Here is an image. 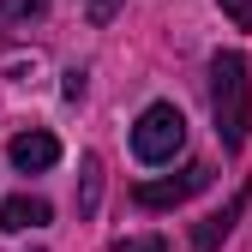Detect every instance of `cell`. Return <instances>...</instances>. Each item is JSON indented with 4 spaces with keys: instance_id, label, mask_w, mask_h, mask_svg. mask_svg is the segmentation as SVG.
I'll return each mask as SVG.
<instances>
[{
    "instance_id": "cell-1",
    "label": "cell",
    "mask_w": 252,
    "mask_h": 252,
    "mask_svg": "<svg viewBox=\"0 0 252 252\" xmlns=\"http://www.w3.org/2000/svg\"><path fill=\"white\" fill-rule=\"evenodd\" d=\"M210 114H216V138L222 150H240L252 132V78L240 54H216L210 60Z\"/></svg>"
},
{
    "instance_id": "cell-2",
    "label": "cell",
    "mask_w": 252,
    "mask_h": 252,
    "mask_svg": "<svg viewBox=\"0 0 252 252\" xmlns=\"http://www.w3.org/2000/svg\"><path fill=\"white\" fill-rule=\"evenodd\" d=\"M180 150H186V114L174 102H150L132 126V156L156 168V162H174Z\"/></svg>"
},
{
    "instance_id": "cell-3",
    "label": "cell",
    "mask_w": 252,
    "mask_h": 252,
    "mask_svg": "<svg viewBox=\"0 0 252 252\" xmlns=\"http://www.w3.org/2000/svg\"><path fill=\"white\" fill-rule=\"evenodd\" d=\"M204 186H210V168L192 162V168H180L174 180H138V186H132V198H138L144 210H168V204H186L192 192H204Z\"/></svg>"
},
{
    "instance_id": "cell-4",
    "label": "cell",
    "mask_w": 252,
    "mask_h": 252,
    "mask_svg": "<svg viewBox=\"0 0 252 252\" xmlns=\"http://www.w3.org/2000/svg\"><path fill=\"white\" fill-rule=\"evenodd\" d=\"M246 198H252V192L240 186V192H234V198H228L222 210H216V216H204V222L192 228V252H216V246H222V240L234 234V222H240V210H246Z\"/></svg>"
},
{
    "instance_id": "cell-5",
    "label": "cell",
    "mask_w": 252,
    "mask_h": 252,
    "mask_svg": "<svg viewBox=\"0 0 252 252\" xmlns=\"http://www.w3.org/2000/svg\"><path fill=\"white\" fill-rule=\"evenodd\" d=\"M54 162H60V138H54V132H18V138H12V168L42 174V168H54Z\"/></svg>"
},
{
    "instance_id": "cell-6",
    "label": "cell",
    "mask_w": 252,
    "mask_h": 252,
    "mask_svg": "<svg viewBox=\"0 0 252 252\" xmlns=\"http://www.w3.org/2000/svg\"><path fill=\"white\" fill-rule=\"evenodd\" d=\"M48 198H30V192H18V198H6V204H0V228H6V234H24V228H42L48 222Z\"/></svg>"
},
{
    "instance_id": "cell-7",
    "label": "cell",
    "mask_w": 252,
    "mask_h": 252,
    "mask_svg": "<svg viewBox=\"0 0 252 252\" xmlns=\"http://www.w3.org/2000/svg\"><path fill=\"white\" fill-rule=\"evenodd\" d=\"M42 12H48V0H0V18H6V24H30Z\"/></svg>"
},
{
    "instance_id": "cell-8",
    "label": "cell",
    "mask_w": 252,
    "mask_h": 252,
    "mask_svg": "<svg viewBox=\"0 0 252 252\" xmlns=\"http://www.w3.org/2000/svg\"><path fill=\"white\" fill-rule=\"evenodd\" d=\"M222 12H228L240 30H252V0H222Z\"/></svg>"
},
{
    "instance_id": "cell-9",
    "label": "cell",
    "mask_w": 252,
    "mask_h": 252,
    "mask_svg": "<svg viewBox=\"0 0 252 252\" xmlns=\"http://www.w3.org/2000/svg\"><path fill=\"white\" fill-rule=\"evenodd\" d=\"M114 252H168V246L156 234H144V240H114Z\"/></svg>"
},
{
    "instance_id": "cell-10",
    "label": "cell",
    "mask_w": 252,
    "mask_h": 252,
    "mask_svg": "<svg viewBox=\"0 0 252 252\" xmlns=\"http://www.w3.org/2000/svg\"><path fill=\"white\" fill-rule=\"evenodd\" d=\"M84 210H96V156H84Z\"/></svg>"
},
{
    "instance_id": "cell-11",
    "label": "cell",
    "mask_w": 252,
    "mask_h": 252,
    "mask_svg": "<svg viewBox=\"0 0 252 252\" xmlns=\"http://www.w3.org/2000/svg\"><path fill=\"white\" fill-rule=\"evenodd\" d=\"M114 6H120V0H90V18H96V24H108V18H114Z\"/></svg>"
}]
</instances>
